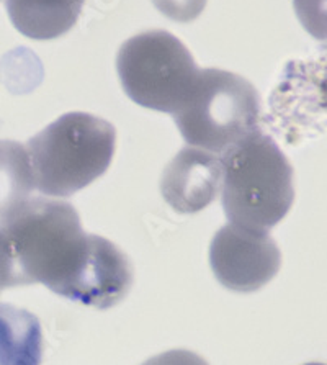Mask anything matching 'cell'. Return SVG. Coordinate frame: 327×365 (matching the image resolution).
<instances>
[{
  "instance_id": "277c9868",
  "label": "cell",
  "mask_w": 327,
  "mask_h": 365,
  "mask_svg": "<svg viewBox=\"0 0 327 365\" xmlns=\"http://www.w3.org/2000/svg\"><path fill=\"white\" fill-rule=\"evenodd\" d=\"M260 97L242 76L221 69L199 71L174 121L190 146L221 156L259 130Z\"/></svg>"
},
{
  "instance_id": "ba28073f",
  "label": "cell",
  "mask_w": 327,
  "mask_h": 365,
  "mask_svg": "<svg viewBox=\"0 0 327 365\" xmlns=\"http://www.w3.org/2000/svg\"><path fill=\"white\" fill-rule=\"evenodd\" d=\"M135 274L126 254L102 236L90 235V254L72 302L97 309H108L128 295Z\"/></svg>"
},
{
  "instance_id": "8992f818",
  "label": "cell",
  "mask_w": 327,
  "mask_h": 365,
  "mask_svg": "<svg viewBox=\"0 0 327 365\" xmlns=\"http://www.w3.org/2000/svg\"><path fill=\"white\" fill-rule=\"evenodd\" d=\"M209 265L224 289L257 292L279 274L281 252L269 233L226 225L209 245Z\"/></svg>"
},
{
  "instance_id": "3957f363",
  "label": "cell",
  "mask_w": 327,
  "mask_h": 365,
  "mask_svg": "<svg viewBox=\"0 0 327 365\" xmlns=\"http://www.w3.org/2000/svg\"><path fill=\"white\" fill-rule=\"evenodd\" d=\"M25 148L35 189L48 197H69L107 173L116 131L95 115L71 112L31 138Z\"/></svg>"
},
{
  "instance_id": "7a4b0ae2",
  "label": "cell",
  "mask_w": 327,
  "mask_h": 365,
  "mask_svg": "<svg viewBox=\"0 0 327 365\" xmlns=\"http://www.w3.org/2000/svg\"><path fill=\"white\" fill-rule=\"evenodd\" d=\"M221 203L231 225L269 233L295 202L293 168L269 135L252 131L221 154Z\"/></svg>"
},
{
  "instance_id": "9a60e30c",
  "label": "cell",
  "mask_w": 327,
  "mask_h": 365,
  "mask_svg": "<svg viewBox=\"0 0 327 365\" xmlns=\"http://www.w3.org/2000/svg\"><path fill=\"white\" fill-rule=\"evenodd\" d=\"M306 365H324V364H306Z\"/></svg>"
},
{
  "instance_id": "5b68a950",
  "label": "cell",
  "mask_w": 327,
  "mask_h": 365,
  "mask_svg": "<svg viewBox=\"0 0 327 365\" xmlns=\"http://www.w3.org/2000/svg\"><path fill=\"white\" fill-rule=\"evenodd\" d=\"M116 69L133 102L172 115L187 102L199 74L185 44L164 30L144 31L121 44Z\"/></svg>"
},
{
  "instance_id": "7c38bea8",
  "label": "cell",
  "mask_w": 327,
  "mask_h": 365,
  "mask_svg": "<svg viewBox=\"0 0 327 365\" xmlns=\"http://www.w3.org/2000/svg\"><path fill=\"white\" fill-rule=\"evenodd\" d=\"M159 12H162L170 20L188 24L203 14L208 0H152Z\"/></svg>"
},
{
  "instance_id": "6da1fadb",
  "label": "cell",
  "mask_w": 327,
  "mask_h": 365,
  "mask_svg": "<svg viewBox=\"0 0 327 365\" xmlns=\"http://www.w3.org/2000/svg\"><path fill=\"white\" fill-rule=\"evenodd\" d=\"M0 230L12 254L16 287L43 284L71 300L90 254V235L82 230L76 208L54 198H31Z\"/></svg>"
},
{
  "instance_id": "30bf717a",
  "label": "cell",
  "mask_w": 327,
  "mask_h": 365,
  "mask_svg": "<svg viewBox=\"0 0 327 365\" xmlns=\"http://www.w3.org/2000/svg\"><path fill=\"white\" fill-rule=\"evenodd\" d=\"M41 323L28 309L0 303V365H41Z\"/></svg>"
},
{
  "instance_id": "4fadbf2b",
  "label": "cell",
  "mask_w": 327,
  "mask_h": 365,
  "mask_svg": "<svg viewBox=\"0 0 327 365\" xmlns=\"http://www.w3.org/2000/svg\"><path fill=\"white\" fill-rule=\"evenodd\" d=\"M142 365H209L198 354L187 349H172L151 357Z\"/></svg>"
},
{
  "instance_id": "5bb4252c",
  "label": "cell",
  "mask_w": 327,
  "mask_h": 365,
  "mask_svg": "<svg viewBox=\"0 0 327 365\" xmlns=\"http://www.w3.org/2000/svg\"><path fill=\"white\" fill-rule=\"evenodd\" d=\"M15 267L12 261V254H10L9 242L0 230V293L5 289H15Z\"/></svg>"
},
{
  "instance_id": "8fae6325",
  "label": "cell",
  "mask_w": 327,
  "mask_h": 365,
  "mask_svg": "<svg viewBox=\"0 0 327 365\" xmlns=\"http://www.w3.org/2000/svg\"><path fill=\"white\" fill-rule=\"evenodd\" d=\"M35 190L28 151L24 145L0 140V226L9 223Z\"/></svg>"
},
{
  "instance_id": "52a82bcc",
  "label": "cell",
  "mask_w": 327,
  "mask_h": 365,
  "mask_svg": "<svg viewBox=\"0 0 327 365\" xmlns=\"http://www.w3.org/2000/svg\"><path fill=\"white\" fill-rule=\"evenodd\" d=\"M223 184L218 154L195 146L177 153L160 177V193L177 213H198L214 202Z\"/></svg>"
},
{
  "instance_id": "9c48e42d",
  "label": "cell",
  "mask_w": 327,
  "mask_h": 365,
  "mask_svg": "<svg viewBox=\"0 0 327 365\" xmlns=\"http://www.w3.org/2000/svg\"><path fill=\"white\" fill-rule=\"evenodd\" d=\"M85 0H5L10 20L30 40H54L77 24Z\"/></svg>"
}]
</instances>
